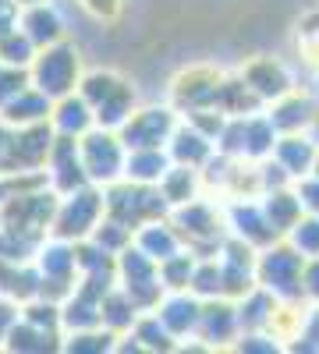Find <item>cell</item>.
<instances>
[{
	"mask_svg": "<svg viewBox=\"0 0 319 354\" xmlns=\"http://www.w3.org/2000/svg\"><path fill=\"white\" fill-rule=\"evenodd\" d=\"M170 223L178 227L181 241L188 252L202 255H217L224 238H227V220H224V202L220 198H192L185 205H174L167 213Z\"/></svg>",
	"mask_w": 319,
	"mask_h": 354,
	"instance_id": "cell-1",
	"label": "cell"
},
{
	"mask_svg": "<svg viewBox=\"0 0 319 354\" xmlns=\"http://www.w3.org/2000/svg\"><path fill=\"white\" fill-rule=\"evenodd\" d=\"M103 205H107V216L118 220L121 227H128L131 234L142 223L160 220V216L170 213V205L163 202L156 185H138V181H128V177L103 188Z\"/></svg>",
	"mask_w": 319,
	"mask_h": 354,
	"instance_id": "cell-2",
	"label": "cell"
},
{
	"mask_svg": "<svg viewBox=\"0 0 319 354\" xmlns=\"http://www.w3.org/2000/svg\"><path fill=\"white\" fill-rule=\"evenodd\" d=\"M78 96L93 106L96 128L118 131L135 110V88L113 71H93L78 82Z\"/></svg>",
	"mask_w": 319,
	"mask_h": 354,
	"instance_id": "cell-3",
	"label": "cell"
},
{
	"mask_svg": "<svg viewBox=\"0 0 319 354\" xmlns=\"http://www.w3.org/2000/svg\"><path fill=\"white\" fill-rule=\"evenodd\" d=\"M302 270H305V255L287 238H277L273 245L259 248L255 255V283L284 301L302 298Z\"/></svg>",
	"mask_w": 319,
	"mask_h": 354,
	"instance_id": "cell-4",
	"label": "cell"
},
{
	"mask_svg": "<svg viewBox=\"0 0 319 354\" xmlns=\"http://www.w3.org/2000/svg\"><path fill=\"white\" fill-rule=\"evenodd\" d=\"M107 216L103 205V188L100 185H82L68 195L57 198V213H53V238L61 241H85L96 230V223Z\"/></svg>",
	"mask_w": 319,
	"mask_h": 354,
	"instance_id": "cell-5",
	"label": "cell"
},
{
	"mask_svg": "<svg viewBox=\"0 0 319 354\" xmlns=\"http://www.w3.org/2000/svg\"><path fill=\"white\" fill-rule=\"evenodd\" d=\"M280 131L273 128V121L266 117V110H255L245 117H227V124L217 138V149L227 156H245V160H266L273 156Z\"/></svg>",
	"mask_w": 319,
	"mask_h": 354,
	"instance_id": "cell-6",
	"label": "cell"
},
{
	"mask_svg": "<svg viewBox=\"0 0 319 354\" xmlns=\"http://www.w3.org/2000/svg\"><path fill=\"white\" fill-rule=\"evenodd\" d=\"M78 153H82V167H85V177H89L93 185L107 188L113 181H121L125 177V142L118 131L110 128H93L78 138Z\"/></svg>",
	"mask_w": 319,
	"mask_h": 354,
	"instance_id": "cell-7",
	"label": "cell"
},
{
	"mask_svg": "<svg viewBox=\"0 0 319 354\" xmlns=\"http://www.w3.org/2000/svg\"><path fill=\"white\" fill-rule=\"evenodd\" d=\"M82 82V64H78V50L68 43H53L43 46L33 57V85L39 88L43 96L61 100L68 93H75Z\"/></svg>",
	"mask_w": 319,
	"mask_h": 354,
	"instance_id": "cell-8",
	"label": "cell"
},
{
	"mask_svg": "<svg viewBox=\"0 0 319 354\" xmlns=\"http://www.w3.org/2000/svg\"><path fill=\"white\" fill-rule=\"evenodd\" d=\"M181 113L174 106H142L118 128L125 149H167V142L178 128Z\"/></svg>",
	"mask_w": 319,
	"mask_h": 354,
	"instance_id": "cell-9",
	"label": "cell"
},
{
	"mask_svg": "<svg viewBox=\"0 0 319 354\" xmlns=\"http://www.w3.org/2000/svg\"><path fill=\"white\" fill-rule=\"evenodd\" d=\"M224 82V71L213 64H192L185 68L170 85V106L178 113H192L202 106H213L217 103V88Z\"/></svg>",
	"mask_w": 319,
	"mask_h": 354,
	"instance_id": "cell-10",
	"label": "cell"
},
{
	"mask_svg": "<svg viewBox=\"0 0 319 354\" xmlns=\"http://www.w3.org/2000/svg\"><path fill=\"white\" fill-rule=\"evenodd\" d=\"M224 220H227V234L248 241L252 248H266L280 238L259 198H230V202H224Z\"/></svg>",
	"mask_w": 319,
	"mask_h": 354,
	"instance_id": "cell-11",
	"label": "cell"
},
{
	"mask_svg": "<svg viewBox=\"0 0 319 354\" xmlns=\"http://www.w3.org/2000/svg\"><path fill=\"white\" fill-rule=\"evenodd\" d=\"M241 337V322H238V305L230 298H210L202 301V315L192 340H202L206 351H224L235 347V340Z\"/></svg>",
	"mask_w": 319,
	"mask_h": 354,
	"instance_id": "cell-12",
	"label": "cell"
},
{
	"mask_svg": "<svg viewBox=\"0 0 319 354\" xmlns=\"http://www.w3.org/2000/svg\"><path fill=\"white\" fill-rule=\"evenodd\" d=\"M241 82L252 88V93L259 96V103L270 106L273 100H280L284 93H291L295 88V75L291 68H287L284 61H277V57H255V61L241 64Z\"/></svg>",
	"mask_w": 319,
	"mask_h": 354,
	"instance_id": "cell-13",
	"label": "cell"
},
{
	"mask_svg": "<svg viewBox=\"0 0 319 354\" xmlns=\"http://www.w3.org/2000/svg\"><path fill=\"white\" fill-rule=\"evenodd\" d=\"M50 185L57 195H68L82 185H93L89 177H85V167H82V153H78V138L71 135H57L53 145H50Z\"/></svg>",
	"mask_w": 319,
	"mask_h": 354,
	"instance_id": "cell-14",
	"label": "cell"
},
{
	"mask_svg": "<svg viewBox=\"0 0 319 354\" xmlns=\"http://www.w3.org/2000/svg\"><path fill=\"white\" fill-rule=\"evenodd\" d=\"M266 117L273 121V128L280 135H291V131H312L316 117H319V103L312 93H302L295 85L291 93H284L280 100H273L266 106Z\"/></svg>",
	"mask_w": 319,
	"mask_h": 354,
	"instance_id": "cell-15",
	"label": "cell"
},
{
	"mask_svg": "<svg viewBox=\"0 0 319 354\" xmlns=\"http://www.w3.org/2000/svg\"><path fill=\"white\" fill-rule=\"evenodd\" d=\"M160 315L163 326L178 337L181 344L195 337V326H199V315H202V298H195L192 290H167L160 305L153 308Z\"/></svg>",
	"mask_w": 319,
	"mask_h": 354,
	"instance_id": "cell-16",
	"label": "cell"
},
{
	"mask_svg": "<svg viewBox=\"0 0 319 354\" xmlns=\"http://www.w3.org/2000/svg\"><path fill=\"white\" fill-rule=\"evenodd\" d=\"M217 153V142L210 135H202L195 124H188L185 117L178 121V128H174L170 142H167V156L170 163H185V167H206Z\"/></svg>",
	"mask_w": 319,
	"mask_h": 354,
	"instance_id": "cell-17",
	"label": "cell"
},
{
	"mask_svg": "<svg viewBox=\"0 0 319 354\" xmlns=\"http://www.w3.org/2000/svg\"><path fill=\"white\" fill-rule=\"evenodd\" d=\"M316 149L319 142L312 131H291V135H280L277 145H273V160L291 174V181H302V177L312 174V163H316Z\"/></svg>",
	"mask_w": 319,
	"mask_h": 354,
	"instance_id": "cell-18",
	"label": "cell"
},
{
	"mask_svg": "<svg viewBox=\"0 0 319 354\" xmlns=\"http://www.w3.org/2000/svg\"><path fill=\"white\" fill-rule=\"evenodd\" d=\"M131 241H135L142 252H146L153 262H163V259H170L174 252L185 248L181 234H178V227L170 223V216H160V220L142 223V227L131 234Z\"/></svg>",
	"mask_w": 319,
	"mask_h": 354,
	"instance_id": "cell-19",
	"label": "cell"
},
{
	"mask_svg": "<svg viewBox=\"0 0 319 354\" xmlns=\"http://www.w3.org/2000/svg\"><path fill=\"white\" fill-rule=\"evenodd\" d=\"M50 124L57 135H71V138H82L85 131L96 128V113L93 106L85 103L82 96L68 93L61 100H53V110H50Z\"/></svg>",
	"mask_w": 319,
	"mask_h": 354,
	"instance_id": "cell-20",
	"label": "cell"
},
{
	"mask_svg": "<svg viewBox=\"0 0 319 354\" xmlns=\"http://www.w3.org/2000/svg\"><path fill=\"white\" fill-rule=\"evenodd\" d=\"M160 195H163V202L170 205H185V202H192V198H199L202 192H206V181H202V170L199 167H185V163H170L167 167V174L160 177Z\"/></svg>",
	"mask_w": 319,
	"mask_h": 354,
	"instance_id": "cell-21",
	"label": "cell"
},
{
	"mask_svg": "<svg viewBox=\"0 0 319 354\" xmlns=\"http://www.w3.org/2000/svg\"><path fill=\"white\" fill-rule=\"evenodd\" d=\"M259 202H263V209H266V216H270V223H273V230L280 234V238H287V230H291L302 220V213H305L295 185L263 192V195H259Z\"/></svg>",
	"mask_w": 319,
	"mask_h": 354,
	"instance_id": "cell-22",
	"label": "cell"
},
{
	"mask_svg": "<svg viewBox=\"0 0 319 354\" xmlns=\"http://www.w3.org/2000/svg\"><path fill=\"white\" fill-rule=\"evenodd\" d=\"M21 32L36 43V50H43V46L61 43L64 25H61V15L50 4H28V11L21 15Z\"/></svg>",
	"mask_w": 319,
	"mask_h": 354,
	"instance_id": "cell-23",
	"label": "cell"
},
{
	"mask_svg": "<svg viewBox=\"0 0 319 354\" xmlns=\"http://www.w3.org/2000/svg\"><path fill=\"white\" fill-rule=\"evenodd\" d=\"M53 100L50 96H43L39 88H21L18 96H11L4 106V124H18V128H25V124H36V121H46L50 117V106Z\"/></svg>",
	"mask_w": 319,
	"mask_h": 354,
	"instance_id": "cell-24",
	"label": "cell"
},
{
	"mask_svg": "<svg viewBox=\"0 0 319 354\" xmlns=\"http://www.w3.org/2000/svg\"><path fill=\"white\" fill-rule=\"evenodd\" d=\"M213 106L227 117H245V113H255V110H266L263 103H259V96L241 82V75H224Z\"/></svg>",
	"mask_w": 319,
	"mask_h": 354,
	"instance_id": "cell-25",
	"label": "cell"
},
{
	"mask_svg": "<svg viewBox=\"0 0 319 354\" xmlns=\"http://www.w3.org/2000/svg\"><path fill=\"white\" fill-rule=\"evenodd\" d=\"M277 294H270L266 287H252L241 301H235L238 305V322H241V333H248V330H270V319H273V308H277Z\"/></svg>",
	"mask_w": 319,
	"mask_h": 354,
	"instance_id": "cell-26",
	"label": "cell"
},
{
	"mask_svg": "<svg viewBox=\"0 0 319 354\" xmlns=\"http://www.w3.org/2000/svg\"><path fill=\"white\" fill-rule=\"evenodd\" d=\"M167 167H170L167 149H128L125 156V177L138 185H160Z\"/></svg>",
	"mask_w": 319,
	"mask_h": 354,
	"instance_id": "cell-27",
	"label": "cell"
},
{
	"mask_svg": "<svg viewBox=\"0 0 319 354\" xmlns=\"http://www.w3.org/2000/svg\"><path fill=\"white\" fill-rule=\"evenodd\" d=\"M128 333L138 340L142 351H163V354H170V351H178V347H181V340L163 326L156 312H138L135 326H131Z\"/></svg>",
	"mask_w": 319,
	"mask_h": 354,
	"instance_id": "cell-28",
	"label": "cell"
},
{
	"mask_svg": "<svg viewBox=\"0 0 319 354\" xmlns=\"http://www.w3.org/2000/svg\"><path fill=\"white\" fill-rule=\"evenodd\" d=\"M100 319H103V326L107 330H113V333H128L131 326H135V319H138V308H135V301L128 298V294L113 283L107 294H103V312H100Z\"/></svg>",
	"mask_w": 319,
	"mask_h": 354,
	"instance_id": "cell-29",
	"label": "cell"
},
{
	"mask_svg": "<svg viewBox=\"0 0 319 354\" xmlns=\"http://www.w3.org/2000/svg\"><path fill=\"white\" fill-rule=\"evenodd\" d=\"M8 347L11 351H57L61 344H57L53 330H43V326H36V322L21 319V322H15L11 333H8Z\"/></svg>",
	"mask_w": 319,
	"mask_h": 354,
	"instance_id": "cell-30",
	"label": "cell"
},
{
	"mask_svg": "<svg viewBox=\"0 0 319 354\" xmlns=\"http://www.w3.org/2000/svg\"><path fill=\"white\" fill-rule=\"evenodd\" d=\"M195 259H199L195 252L181 248V252H174L170 259L156 262V266H160V283H163V290H188L192 273H195Z\"/></svg>",
	"mask_w": 319,
	"mask_h": 354,
	"instance_id": "cell-31",
	"label": "cell"
},
{
	"mask_svg": "<svg viewBox=\"0 0 319 354\" xmlns=\"http://www.w3.org/2000/svg\"><path fill=\"white\" fill-rule=\"evenodd\" d=\"M305 308H309V301H302V298H295V301H277V308H273V319H270V333L287 347V340H295V333H298V326H302V319H305Z\"/></svg>",
	"mask_w": 319,
	"mask_h": 354,
	"instance_id": "cell-32",
	"label": "cell"
},
{
	"mask_svg": "<svg viewBox=\"0 0 319 354\" xmlns=\"http://www.w3.org/2000/svg\"><path fill=\"white\" fill-rule=\"evenodd\" d=\"M118 333L107 330V326H89V330H71L64 351L75 354H103V351H118Z\"/></svg>",
	"mask_w": 319,
	"mask_h": 354,
	"instance_id": "cell-33",
	"label": "cell"
},
{
	"mask_svg": "<svg viewBox=\"0 0 319 354\" xmlns=\"http://www.w3.org/2000/svg\"><path fill=\"white\" fill-rule=\"evenodd\" d=\"M220 255H202L195 259V273H192V283L188 290L195 294V298L210 301V298H220Z\"/></svg>",
	"mask_w": 319,
	"mask_h": 354,
	"instance_id": "cell-34",
	"label": "cell"
},
{
	"mask_svg": "<svg viewBox=\"0 0 319 354\" xmlns=\"http://www.w3.org/2000/svg\"><path fill=\"white\" fill-rule=\"evenodd\" d=\"M284 351H287V354H319V305L309 301L305 319H302L295 340H287Z\"/></svg>",
	"mask_w": 319,
	"mask_h": 354,
	"instance_id": "cell-35",
	"label": "cell"
},
{
	"mask_svg": "<svg viewBox=\"0 0 319 354\" xmlns=\"http://www.w3.org/2000/svg\"><path fill=\"white\" fill-rule=\"evenodd\" d=\"M287 241H291L305 259L319 255V213H302V220L287 230Z\"/></svg>",
	"mask_w": 319,
	"mask_h": 354,
	"instance_id": "cell-36",
	"label": "cell"
},
{
	"mask_svg": "<svg viewBox=\"0 0 319 354\" xmlns=\"http://www.w3.org/2000/svg\"><path fill=\"white\" fill-rule=\"evenodd\" d=\"M33 57H36V43L28 39L25 32H15L0 39V64H11V68H25V64H33Z\"/></svg>",
	"mask_w": 319,
	"mask_h": 354,
	"instance_id": "cell-37",
	"label": "cell"
},
{
	"mask_svg": "<svg viewBox=\"0 0 319 354\" xmlns=\"http://www.w3.org/2000/svg\"><path fill=\"white\" fill-rule=\"evenodd\" d=\"M230 351H238V354H284V344L270 330H248L235 340Z\"/></svg>",
	"mask_w": 319,
	"mask_h": 354,
	"instance_id": "cell-38",
	"label": "cell"
},
{
	"mask_svg": "<svg viewBox=\"0 0 319 354\" xmlns=\"http://www.w3.org/2000/svg\"><path fill=\"white\" fill-rule=\"evenodd\" d=\"M259 181H263V192H273V188H287V185H295V181H291V174H287L273 156L259 160Z\"/></svg>",
	"mask_w": 319,
	"mask_h": 354,
	"instance_id": "cell-39",
	"label": "cell"
},
{
	"mask_svg": "<svg viewBox=\"0 0 319 354\" xmlns=\"http://www.w3.org/2000/svg\"><path fill=\"white\" fill-rule=\"evenodd\" d=\"M302 298L319 305V255L305 259V270H302Z\"/></svg>",
	"mask_w": 319,
	"mask_h": 354,
	"instance_id": "cell-40",
	"label": "cell"
},
{
	"mask_svg": "<svg viewBox=\"0 0 319 354\" xmlns=\"http://www.w3.org/2000/svg\"><path fill=\"white\" fill-rule=\"evenodd\" d=\"M295 192H298V198H302V209H305V213H319V177H316V174L295 181Z\"/></svg>",
	"mask_w": 319,
	"mask_h": 354,
	"instance_id": "cell-41",
	"label": "cell"
},
{
	"mask_svg": "<svg viewBox=\"0 0 319 354\" xmlns=\"http://www.w3.org/2000/svg\"><path fill=\"white\" fill-rule=\"evenodd\" d=\"M21 88H25V71L8 64V71H0V106H4L11 96H18Z\"/></svg>",
	"mask_w": 319,
	"mask_h": 354,
	"instance_id": "cell-42",
	"label": "cell"
},
{
	"mask_svg": "<svg viewBox=\"0 0 319 354\" xmlns=\"http://www.w3.org/2000/svg\"><path fill=\"white\" fill-rule=\"evenodd\" d=\"M18 28V0H0V39Z\"/></svg>",
	"mask_w": 319,
	"mask_h": 354,
	"instance_id": "cell-43",
	"label": "cell"
},
{
	"mask_svg": "<svg viewBox=\"0 0 319 354\" xmlns=\"http://www.w3.org/2000/svg\"><path fill=\"white\" fill-rule=\"evenodd\" d=\"M82 4L89 8L96 18H113V15L121 11V0H82Z\"/></svg>",
	"mask_w": 319,
	"mask_h": 354,
	"instance_id": "cell-44",
	"label": "cell"
},
{
	"mask_svg": "<svg viewBox=\"0 0 319 354\" xmlns=\"http://www.w3.org/2000/svg\"><path fill=\"white\" fill-rule=\"evenodd\" d=\"M302 53H305V64L319 75V36H302Z\"/></svg>",
	"mask_w": 319,
	"mask_h": 354,
	"instance_id": "cell-45",
	"label": "cell"
},
{
	"mask_svg": "<svg viewBox=\"0 0 319 354\" xmlns=\"http://www.w3.org/2000/svg\"><path fill=\"white\" fill-rule=\"evenodd\" d=\"M11 142H15V135L0 124V170H11Z\"/></svg>",
	"mask_w": 319,
	"mask_h": 354,
	"instance_id": "cell-46",
	"label": "cell"
},
{
	"mask_svg": "<svg viewBox=\"0 0 319 354\" xmlns=\"http://www.w3.org/2000/svg\"><path fill=\"white\" fill-rule=\"evenodd\" d=\"M18 322V312L11 308V305H4L0 301V340H8V333H11V326Z\"/></svg>",
	"mask_w": 319,
	"mask_h": 354,
	"instance_id": "cell-47",
	"label": "cell"
},
{
	"mask_svg": "<svg viewBox=\"0 0 319 354\" xmlns=\"http://www.w3.org/2000/svg\"><path fill=\"white\" fill-rule=\"evenodd\" d=\"M312 174L319 177V149H316V163H312Z\"/></svg>",
	"mask_w": 319,
	"mask_h": 354,
	"instance_id": "cell-48",
	"label": "cell"
},
{
	"mask_svg": "<svg viewBox=\"0 0 319 354\" xmlns=\"http://www.w3.org/2000/svg\"><path fill=\"white\" fill-rule=\"evenodd\" d=\"M18 4H39V0H18Z\"/></svg>",
	"mask_w": 319,
	"mask_h": 354,
	"instance_id": "cell-49",
	"label": "cell"
}]
</instances>
